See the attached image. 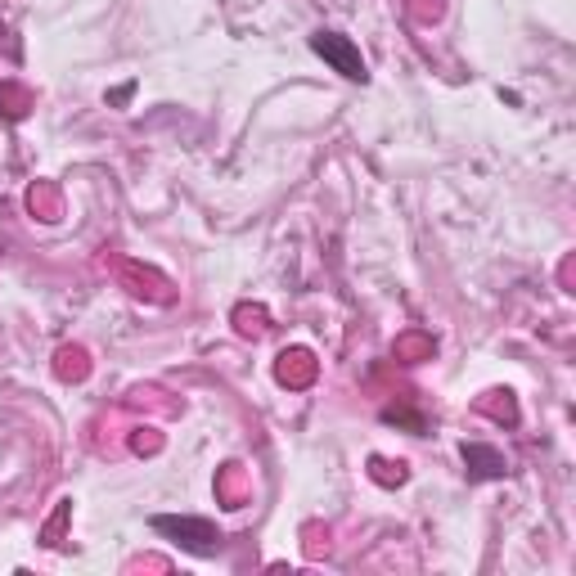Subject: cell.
<instances>
[{
	"label": "cell",
	"instance_id": "cell-1",
	"mask_svg": "<svg viewBox=\"0 0 576 576\" xmlns=\"http://www.w3.org/2000/svg\"><path fill=\"white\" fill-rule=\"evenodd\" d=\"M311 50L320 54L324 63H333V68H338L347 81H365V77H369V72H365V59H360V50L347 41V36H338V32H315V36H311Z\"/></svg>",
	"mask_w": 576,
	"mask_h": 576
},
{
	"label": "cell",
	"instance_id": "cell-2",
	"mask_svg": "<svg viewBox=\"0 0 576 576\" xmlns=\"http://www.w3.org/2000/svg\"><path fill=\"white\" fill-rule=\"evenodd\" d=\"M153 527L176 536V545H185L189 554H212V549L221 545V531L203 518H153Z\"/></svg>",
	"mask_w": 576,
	"mask_h": 576
},
{
	"label": "cell",
	"instance_id": "cell-3",
	"mask_svg": "<svg viewBox=\"0 0 576 576\" xmlns=\"http://www.w3.org/2000/svg\"><path fill=\"white\" fill-rule=\"evenodd\" d=\"M464 459H468V464H477L473 468L477 477H500L504 473V459L495 455V450H486V446H464Z\"/></svg>",
	"mask_w": 576,
	"mask_h": 576
}]
</instances>
